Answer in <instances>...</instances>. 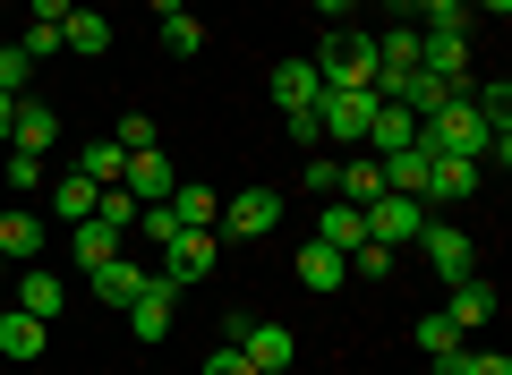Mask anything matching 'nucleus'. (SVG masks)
I'll list each match as a JSON object with an SVG mask.
<instances>
[{
  "label": "nucleus",
  "instance_id": "f257e3e1",
  "mask_svg": "<svg viewBox=\"0 0 512 375\" xmlns=\"http://www.w3.org/2000/svg\"><path fill=\"white\" fill-rule=\"evenodd\" d=\"M308 60H316V77H325V94H359V86H376V35H325Z\"/></svg>",
  "mask_w": 512,
  "mask_h": 375
},
{
  "label": "nucleus",
  "instance_id": "f03ea898",
  "mask_svg": "<svg viewBox=\"0 0 512 375\" xmlns=\"http://www.w3.org/2000/svg\"><path fill=\"white\" fill-rule=\"evenodd\" d=\"M376 103H384L376 86H359V94H316V137H333L342 154H359L367 128H376Z\"/></svg>",
  "mask_w": 512,
  "mask_h": 375
},
{
  "label": "nucleus",
  "instance_id": "7ed1b4c3",
  "mask_svg": "<svg viewBox=\"0 0 512 375\" xmlns=\"http://www.w3.org/2000/svg\"><path fill=\"white\" fill-rule=\"evenodd\" d=\"M410 248H419L427 273H444V282H470V273H478L470 231H453V222H419V239H410Z\"/></svg>",
  "mask_w": 512,
  "mask_h": 375
},
{
  "label": "nucleus",
  "instance_id": "20e7f679",
  "mask_svg": "<svg viewBox=\"0 0 512 375\" xmlns=\"http://www.w3.org/2000/svg\"><path fill=\"white\" fill-rule=\"evenodd\" d=\"M222 341H239L256 375H282V367H291V324H256V316H231V324H222Z\"/></svg>",
  "mask_w": 512,
  "mask_h": 375
},
{
  "label": "nucleus",
  "instance_id": "39448f33",
  "mask_svg": "<svg viewBox=\"0 0 512 375\" xmlns=\"http://www.w3.org/2000/svg\"><path fill=\"white\" fill-rule=\"evenodd\" d=\"M359 214H367V239H376V248H410L419 222H427V197H393V188H384V197L359 205Z\"/></svg>",
  "mask_w": 512,
  "mask_h": 375
},
{
  "label": "nucleus",
  "instance_id": "423d86ee",
  "mask_svg": "<svg viewBox=\"0 0 512 375\" xmlns=\"http://www.w3.org/2000/svg\"><path fill=\"white\" fill-rule=\"evenodd\" d=\"M214 256H222V231H180V239L163 248V265H154V273L188 290V282H205V273H214Z\"/></svg>",
  "mask_w": 512,
  "mask_h": 375
},
{
  "label": "nucleus",
  "instance_id": "0eeeda50",
  "mask_svg": "<svg viewBox=\"0 0 512 375\" xmlns=\"http://www.w3.org/2000/svg\"><path fill=\"white\" fill-rule=\"evenodd\" d=\"M274 222H282V188H239L222 205V239H265Z\"/></svg>",
  "mask_w": 512,
  "mask_h": 375
},
{
  "label": "nucleus",
  "instance_id": "6e6552de",
  "mask_svg": "<svg viewBox=\"0 0 512 375\" xmlns=\"http://www.w3.org/2000/svg\"><path fill=\"white\" fill-rule=\"evenodd\" d=\"M171 307H180V282H163V273H154V282L137 290V299H128L120 316H128V333H137V341H146V350H154V341L171 333Z\"/></svg>",
  "mask_w": 512,
  "mask_h": 375
},
{
  "label": "nucleus",
  "instance_id": "1a4fd4ad",
  "mask_svg": "<svg viewBox=\"0 0 512 375\" xmlns=\"http://www.w3.org/2000/svg\"><path fill=\"white\" fill-rule=\"evenodd\" d=\"M120 188H128V197H137V205H163L171 188H180V171H171V162H163V145H146V154H128Z\"/></svg>",
  "mask_w": 512,
  "mask_h": 375
},
{
  "label": "nucleus",
  "instance_id": "9d476101",
  "mask_svg": "<svg viewBox=\"0 0 512 375\" xmlns=\"http://www.w3.org/2000/svg\"><path fill=\"white\" fill-rule=\"evenodd\" d=\"M86 282H94V299H103V307H128L137 290L154 282V265H146V256H111V265H94Z\"/></svg>",
  "mask_w": 512,
  "mask_h": 375
},
{
  "label": "nucleus",
  "instance_id": "9b49d317",
  "mask_svg": "<svg viewBox=\"0 0 512 375\" xmlns=\"http://www.w3.org/2000/svg\"><path fill=\"white\" fill-rule=\"evenodd\" d=\"M265 94H274V111H316L325 77H316V60H282V69L265 77Z\"/></svg>",
  "mask_w": 512,
  "mask_h": 375
},
{
  "label": "nucleus",
  "instance_id": "f8f14e48",
  "mask_svg": "<svg viewBox=\"0 0 512 375\" xmlns=\"http://www.w3.org/2000/svg\"><path fill=\"white\" fill-rule=\"evenodd\" d=\"M9 307H26V316H43V324H52L60 307H69V282H60L52 265H18V299H9Z\"/></svg>",
  "mask_w": 512,
  "mask_h": 375
},
{
  "label": "nucleus",
  "instance_id": "ddd939ff",
  "mask_svg": "<svg viewBox=\"0 0 512 375\" xmlns=\"http://www.w3.org/2000/svg\"><path fill=\"white\" fill-rule=\"evenodd\" d=\"M478 179H487V162H461V154H427V197L461 205V197H478Z\"/></svg>",
  "mask_w": 512,
  "mask_h": 375
},
{
  "label": "nucleus",
  "instance_id": "4468645a",
  "mask_svg": "<svg viewBox=\"0 0 512 375\" xmlns=\"http://www.w3.org/2000/svg\"><path fill=\"white\" fill-rule=\"evenodd\" d=\"M9 137H18L26 154H52V145H60V111L35 103V94H18V111H9Z\"/></svg>",
  "mask_w": 512,
  "mask_h": 375
},
{
  "label": "nucleus",
  "instance_id": "2eb2a0df",
  "mask_svg": "<svg viewBox=\"0 0 512 375\" xmlns=\"http://www.w3.org/2000/svg\"><path fill=\"white\" fill-rule=\"evenodd\" d=\"M333 197L376 205V197H384V162H376V154H342V171H333Z\"/></svg>",
  "mask_w": 512,
  "mask_h": 375
},
{
  "label": "nucleus",
  "instance_id": "dca6fc26",
  "mask_svg": "<svg viewBox=\"0 0 512 375\" xmlns=\"http://www.w3.org/2000/svg\"><path fill=\"white\" fill-rule=\"evenodd\" d=\"M384 162V188H393V197H427V145L410 137L402 154H376Z\"/></svg>",
  "mask_w": 512,
  "mask_h": 375
},
{
  "label": "nucleus",
  "instance_id": "f3484780",
  "mask_svg": "<svg viewBox=\"0 0 512 375\" xmlns=\"http://www.w3.org/2000/svg\"><path fill=\"white\" fill-rule=\"evenodd\" d=\"M60 52H111V18L103 9H69V18H60Z\"/></svg>",
  "mask_w": 512,
  "mask_h": 375
},
{
  "label": "nucleus",
  "instance_id": "a211bd4d",
  "mask_svg": "<svg viewBox=\"0 0 512 375\" xmlns=\"http://www.w3.org/2000/svg\"><path fill=\"white\" fill-rule=\"evenodd\" d=\"M43 341H52V333H43V316H26V307L0 316V358H18V367H26V358H43Z\"/></svg>",
  "mask_w": 512,
  "mask_h": 375
},
{
  "label": "nucleus",
  "instance_id": "6ab92c4d",
  "mask_svg": "<svg viewBox=\"0 0 512 375\" xmlns=\"http://www.w3.org/2000/svg\"><path fill=\"white\" fill-rule=\"evenodd\" d=\"M316 239H325V248H359V239H367V214H359V205H350V197H325V222H316Z\"/></svg>",
  "mask_w": 512,
  "mask_h": 375
},
{
  "label": "nucleus",
  "instance_id": "aec40b11",
  "mask_svg": "<svg viewBox=\"0 0 512 375\" xmlns=\"http://www.w3.org/2000/svg\"><path fill=\"white\" fill-rule=\"evenodd\" d=\"M171 214H180L188 231H222V188H188L180 179V188H171Z\"/></svg>",
  "mask_w": 512,
  "mask_h": 375
},
{
  "label": "nucleus",
  "instance_id": "412c9836",
  "mask_svg": "<svg viewBox=\"0 0 512 375\" xmlns=\"http://www.w3.org/2000/svg\"><path fill=\"white\" fill-rule=\"evenodd\" d=\"M299 282H308V290H342V282H350L342 248H325V239H308V248H299Z\"/></svg>",
  "mask_w": 512,
  "mask_h": 375
},
{
  "label": "nucleus",
  "instance_id": "4be33fe9",
  "mask_svg": "<svg viewBox=\"0 0 512 375\" xmlns=\"http://www.w3.org/2000/svg\"><path fill=\"white\" fill-rule=\"evenodd\" d=\"M35 248H43V214H26V205H18V214H0V256H9V265H26Z\"/></svg>",
  "mask_w": 512,
  "mask_h": 375
},
{
  "label": "nucleus",
  "instance_id": "5701e85b",
  "mask_svg": "<svg viewBox=\"0 0 512 375\" xmlns=\"http://www.w3.org/2000/svg\"><path fill=\"white\" fill-rule=\"evenodd\" d=\"M77 171H86L94 188H120V171H128V154H120V137H86V154H77Z\"/></svg>",
  "mask_w": 512,
  "mask_h": 375
},
{
  "label": "nucleus",
  "instance_id": "b1692460",
  "mask_svg": "<svg viewBox=\"0 0 512 375\" xmlns=\"http://www.w3.org/2000/svg\"><path fill=\"white\" fill-rule=\"evenodd\" d=\"M444 316H453L461 333H470V324H487V316H495V282H478V273H470V282H453V307H444Z\"/></svg>",
  "mask_w": 512,
  "mask_h": 375
},
{
  "label": "nucleus",
  "instance_id": "393cba45",
  "mask_svg": "<svg viewBox=\"0 0 512 375\" xmlns=\"http://www.w3.org/2000/svg\"><path fill=\"white\" fill-rule=\"evenodd\" d=\"M94 197H103V188H94L86 171H69V179H52V214H60V222H86V214H94Z\"/></svg>",
  "mask_w": 512,
  "mask_h": 375
},
{
  "label": "nucleus",
  "instance_id": "a878e982",
  "mask_svg": "<svg viewBox=\"0 0 512 375\" xmlns=\"http://www.w3.org/2000/svg\"><path fill=\"white\" fill-rule=\"evenodd\" d=\"M69 231H77V265H86V273L120 256V231H111V222H94V214H86V222H69Z\"/></svg>",
  "mask_w": 512,
  "mask_h": 375
},
{
  "label": "nucleus",
  "instance_id": "bb28decb",
  "mask_svg": "<svg viewBox=\"0 0 512 375\" xmlns=\"http://www.w3.org/2000/svg\"><path fill=\"white\" fill-rule=\"evenodd\" d=\"M137 231H146V239H154V256H163V248H171V239H180V231H188V222H180V214H171V197H163V205H137Z\"/></svg>",
  "mask_w": 512,
  "mask_h": 375
},
{
  "label": "nucleus",
  "instance_id": "cd10ccee",
  "mask_svg": "<svg viewBox=\"0 0 512 375\" xmlns=\"http://www.w3.org/2000/svg\"><path fill=\"white\" fill-rule=\"evenodd\" d=\"M419 350H427V358H453V350H461V324L444 316V307H436V316H419Z\"/></svg>",
  "mask_w": 512,
  "mask_h": 375
},
{
  "label": "nucleus",
  "instance_id": "c85d7f7f",
  "mask_svg": "<svg viewBox=\"0 0 512 375\" xmlns=\"http://www.w3.org/2000/svg\"><path fill=\"white\" fill-rule=\"evenodd\" d=\"M94 222H111V231H137V197H128V188H103V197H94Z\"/></svg>",
  "mask_w": 512,
  "mask_h": 375
},
{
  "label": "nucleus",
  "instance_id": "c756f323",
  "mask_svg": "<svg viewBox=\"0 0 512 375\" xmlns=\"http://www.w3.org/2000/svg\"><path fill=\"white\" fill-rule=\"evenodd\" d=\"M163 52H180V60H188V52H205V26L188 18V9H180V18H163Z\"/></svg>",
  "mask_w": 512,
  "mask_h": 375
},
{
  "label": "nucleus",
  "instance_id": "7c9ffc66",
  "mask_svg": "<svg viewBox=\"0 0 512 375\" xmlns=\"http://www.w3.org/2000/svg\"><path fill=\"white\" fill-rule=\"evenodd\" d=\"M393 256H402V248H376V239H359V248H350L342 265H359L367 282H384V273H393Z\"/></svg>",
  "mask_w": 512,
  "mask_h": 375
},
{
  "label": "nucleus",
  "instance_id": "2f4dec72",
  "mask_svg": "<svg viewBox=\"0 0 512 375\" xmlns=\"http://www.w3.org/2000/svg\"><path fill=\"white\" fill-rule=\"evenodd\" d=\"M26 77H35V60H26L18 43H9V52H0V94H9V103H18V94H26Z\"/></svg>",
  "mask_w": 512,
  "mask_h": 375
},
{
  "label": "nucleus",
  "instance_id": "473e14b6",
  "mask_svg": "<svg viewBox=\"0 0 512 375\" xmlns=\"http://www.w3.org/2000/svg\"><path fill=\"white\" fill-rule=\"evenodd\" d=\"M205 375H256V367H248L239 341H214V350H205Z\"/></svg>",
  "mask_w": 512,
  "mask_h": 375
},
{
  "label": "nucleus",
  "instance_id": "72a5a7b5",
  "mask_svg": "<svg viewBox=\"0 0 512 375\" xmlns=\"http://www.w3.org/2000/svg\"><path fill=\"white\" fill-rule=\"evenodd\" d=\"M453 375H512V358H504V350H461Z\"/></svg>",
  "mask_w": 512,
  "mask_h": 375
},
{
  "label": "nucleus",
  "instance_id": "f704fd0d",
  "mask_svg": "<svg viewBox=\"0 0 512 375\" xmlns=\"http://www.w3.org/2000/svg\"><path fill=\"white\" fill-rule=\"evenodd\" d=\"M9 188H43V154H26V145H9Z\"/></svg>",
  "mask_w": 512,
  "mask_h": 375
},
{
  "label": "nucleus",
  "instance_id": "c9c22d12",
  "mask_svg": "<svg viewBox=\"0 0 512 375\" xmlns=\"http://www.w3.org/2000/svg\"><path fill=\"white\" fill-rule=\"evenodd\" d=\"M111 137H120V154H146V145H154V120H137V111H128Z\"/></svg>",
  "mask_w": 512,
  "mask_h": 375
},
{
  "label": "nucleus",
  "instance_id": "e433bc0d",
  "mask_svg": "<svg viewBox=\"0 0 512 375\" xmlns=\"http://www.w3.org/2000/svg\"><path fill=\"white\" fill-rule=\"evenodd\" d=\"M18 52H26V60H52V52H60V26H26Z\"/></svg>",
  "mask_w": 512,
  "mask_h": 375
},
{
  "label": "nucleus",
  "instance_id": "4c0bfd02",
  "mask_svg": "<svg viewBox=\"0 0 512 375\" xmlns=\"http://www.w3.org/2000/svg\"><path fill=\"white\" fill-rule=\"evenodd\" d=\"M333 171H342L333 154H308V162H299V179H308V188H325V197H333Z\"/></svg>",
  "mask_w": 512,
  "mask_h": 375
},
{
  "label": "nucleus",
  "instance_id": "58836bf2",
  "mask_svg": "<svg viewBox=\"0 0 512 375\" xmlns=\"http://www.w3.org/2000/svg\"><path fill=\"white\" fill-rule=\"evenodd\" d=\"M26 9H35V26H60V18L77 9V0H26Z\"/></svg>",
  "mask_w": 512,
  "mask_h": 375
},
{
  "label": "nucleus",
  "instance_id": "ea45409f",
  "mask_svg": "<svg viewBox=\"0 0 512 375\" xmlns=\"http://www.w3.org/2000/svg\"><path fill=\"white\" fill-rule=\"evenodd\" d=\"M478 9H487V18H512V0H470V18H478Z\"/></svg>",
  "mask_w": 512,
  "mask_h": 375
},
{
  "label": "nucleus",
  "instance_id": "a19ab883",
  "mask_svg": "<svg viewBox=\"0 0 512 375\" xmlns=\"http://www.w3.org/2000/svg\"><path fill=\"white\" fill-rule=\"evenodd\" d=\"M316 9H325V18H350V0H316Z\"/></svg>",
  "mask_w": 512,
  "mask_h": 375
},
{
  "label": "nucleus",
  "instance_id": "79ce46f5",
  "mask_svg": "<svg viewBox=\"0 0 512 375\" xmlns=\"http://www.w3.org/2000/svg\"><path fill=\"white\" fill-rule=\"evenodd\" d=\"M453 358H461V350H453ZM453 358H427V375H453Z\"/></svg>",
  "mask_w": 512,
  "mask_h": 375
},
{
  "label": "nucleus",
  "instance_id": "37998d69",
  "mask_svg": "<svg viewBox=\"0 0 512 375\" xmlns=\"http://www.w3.org/2000/svg\"><path fill=\"white\" fill-rule=\"evenodd\" d=\"M9 111H18V103H9V94H0V137H9Z\"/></svg>",
  "mask_w": 512,
  "mask_h": 375
},
{
  "label": "nucleus",
  "instance_id": "c03bdc74",
  "mask_svg": "<svg viewBox=\"0 0 512 375\" xmlns=\"http://www.w3.org/2000/svg\"><path fill=\"white\" fill-rule=\"evenodd\" d=\"M0 282H9V256H0Z\"/></svg>",
  "mask_w": 512,
  "mask_h": 375
},
{
  "label": "nucleus",
  "instance_id": "a18cd8bd",
  "mask_svg": "<svg viewBox=\"0 0 512 375\" xmlns=\"http://www.w3.org/2000/svg\"><path fill=\"white\" fill-rule=\"evenodd\" d=\"M0 316H9V299H0Z\"/></svg>",
  "mask_w": 512,
  "mask_h": 375
}]
</instances>
